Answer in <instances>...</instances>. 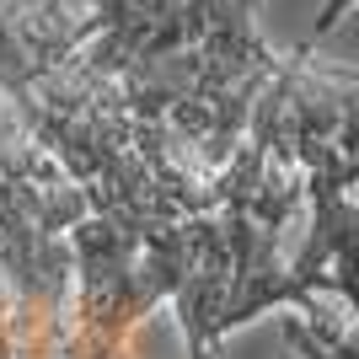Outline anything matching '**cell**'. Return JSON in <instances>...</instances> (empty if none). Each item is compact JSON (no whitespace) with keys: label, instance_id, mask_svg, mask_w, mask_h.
I'll list each match as a JSON object with an SVG mask.
<instances>
[{"label":"cell","instance_id":"1","mask_svg":"<svg viewBox=\"0 0 359 359\" xmlns=\"http://www.w3.org/2000/svg\"><path fill=\"white\" fill-rule=\"evenodd\" d=\"M86 22V43L70 60L91 81H118L145 60L194 48L210 0H70Z\"/></svg>","mask_w":359,"mask_h":359},{"label":"cell","instance_id":"2","mask_svg":"<svg viewBox=\"0 0 359 359\" xmlns=\"http://www.w3.org/2000/svg\"><path fill=\"white\" fill-rule=\"evenodd\" d=\"M279 332H285V344L295 348L300 359H359V348H354V316H322V322L285 316Z\"/></svg>","mask_w":359,"mask_h":359},{"label":"cell","instance_id":"3","mask_svg":"<svg viewBox=\"0 0 359 359\" xmlns=\"http://www.w3.org/2000/svg\"><path fill=\"white\" fill-rule=\"evenodd\" d=\"M344 11H348V0H327V11H322V22H316V38H327V32L344 22Z\"/></svg>","mask_w":359,"mask_h":359}]
</instances>
